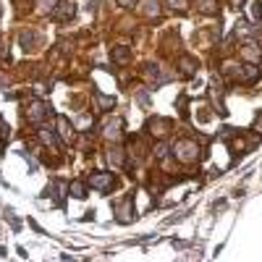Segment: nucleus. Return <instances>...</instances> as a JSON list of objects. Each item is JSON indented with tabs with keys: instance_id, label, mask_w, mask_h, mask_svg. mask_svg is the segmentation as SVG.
Returning <instances> with one entry per match:
<instances>
[{
	"instance_id": "1",
	"label": "nucleus",
	"mask_w": 262,
	"mask_h": 262,
	"mask_svg": "<svg viewBox=\"0 0 262 262\" xmlns=\"http://www.w3.org/2000/svg\"><path fill=\"white\" fill-rule=\"evenodd\" d=\"M87 186H92V189L107 194V192L116 189V176H113V173H105V171H95V173H89Z\"/></svg>"
},
{
	"instance_id": "2",
	"label": "nucleus",
	"mask_w": 262,
	"mask_h": 262,
	"mask_svg": "<svg viewBox=\"0 0 262 262\" xmlns=\"http://www.w3.org/2000/svg\"><path fill=\"white\" fill-rule=\"evenodd\" d=\"M173 155H176V160H181V163H194V160H199V144H197L194 139H181V142L173 147Z\"/></svg>"
},
{
	"instance_id": "3",
	"label": "nucleus",
	"mask_w": 262,
	"mask_h": 262,
	"mask_svg": "<svg viewBox=\"0 0 262 262\" xmlns=\"http://www.w3.org/2000/svg\"><path fill=\"white\" fill-rule=\"evenodd\" d=\"M73 13H76L73 0H58V6L50 11V19L53 21H68V19H73Z\"/></svg>"
},
{
	"instance_id": "4",
	"label": "nucleus",
	"mask_w": 262,
	"mask_h": 262,
	"mask_svg": "<svg viewBox=\"0 0 262 262\" xmlns=\"http://www.w3.org/2000/svg\"><path fill=\"white\" fill-rule=\"evenodd\" d=\"M48 113H50V107L45 102H32V105H29V110H26V121L34 123V126H40V123L48 118Z\"/></svg>"
},
{
	"instance_id": "5",
	"label": "nucleus",
	"mask_w": 262,
	"mask_h": 262,
	"mask_svg": "<svg viewBox=\"0 0 262 262\" xmlns=\"http://www.w3.org/2000/svg\"><path fill=\"white\" fill-rule=\"evenodd\" d=\"M134 218H136V215H134V202H131V197H129V199H123V202L116 207V220L123 223V226H129Z\"/></svg>"
},
{
	"instance_id": "6",
	"label": "nucleus",
	"mask_w": 262,
	"mask_h": 262,
	"mask_svg": "<svg viewBox=\"0 0 262 262\" xmlns=\"http://www.w3.org/2000/svg\"><path fill=\"white\" fill-rule=\"evenodd\" d=\"M257 79H259V66L257 63H244L239 68V82L249 84V82H257Z\"/></svg>"
},
{
	"instance_id": "7",
	"label": "nucleus",
	"mask_w": 262,
	"mask_h": 262,
	"mask_svg": "<svg viewBox=\"0 0 262 262\" xmlns=\"http://www.w3.org/2000/svg\"><path fill=\"white\" fill-rule=\"evenodd\" d=\"M139 13H144L147 19H160V3H158V0H142Z\"/></svg>"
},
{
	"instance_id": "8",
	"label": "nucleus",
	"mask_w": 262,
	"mask_h": 262,
	"mask_svg": "<svg viewBox=\"0 0 262 262\" xmlns=\"http://www.w3.org/2000/svg\"><path fill=\"white\" fill-rule=\"evenodd\" d=\"M194 8H197L199 13H205V16H215V13L220 11L218 0H194Z\"/></svg>"
},
{
	"instance_id": "9",
	"label": "nucleus",
	"mask_w": 262,
	"mask_h": 262,
	"mask_svg": "<svg viewBox=\"0 0 262 262\" xmlns=\"http://www.w3.org/2000/svg\"><path fill=\"white\" fill-rule=\"evenodd\" d=\"M197 68H199V66H197V60H194L192 55H181V58H178V71H181L183 76H194Z\"/></svg>"
},
{
	"instance_id": "10",
	"label": "nucleus",
	"mask_w": 262,
	"mask_h": 262,
	"mask_svg": "<svg viewBox=\"0 0 262 262\" xmlns=\"http://www.w3.org/2000/svg\"><path fill=\"white\" fill-rule=\"evenodd\" d=\"M102 134L107 136V139H118V136H121V118H110V121H105Z\"/></svg>"
},
{
	"instance_id": "11",
	"label": "nucleus",
	"mask_w": 262,
	"mask_h": 262,
	"mask_svg": "<svg viewBox=\"0 0 262 262\" xmlns=\"http://www.w3.org/2000/svg\"><path fill=\"white\" fill-rule=\"evenodd\" d=\"M58 131H60V139L63 142H73V123L66 118H58Z\"/></svg>"
},
{
	"instance_id": "12",
	"label": "nucleus",
	"mask_w": 262,
	"mask_h": 262,
	"mask_svg": "<svg viewBox=\"0 0 262 262\" xmlns=\"http://www.w3.org/2000/svg\"><path fill=\"white\" fill-rule=\"evenodd\" d=\"M107 163L113 168H121L123 165V149L121 147H107Z\"/></svg>"
},
{
	"instance_id": "13",
	"label": "nucleus",
	"mask_w": 262,
	"mask_h": 262,
	"mask_svg": "<svg viewBox=\"0 0 262 262\" xmlns=\"http://www.w3.org/2000/svg\"><path fill=\"white\" fill-rule=\"evenodd\" d=\"M241 58H246V60H252V63H259V58H262V53L254 48V45H241Z\"/></svg>"
},
{
	"instance_id": "14",
	"label": "nucleus",
	"mask_w": 262,
	"mask_h": 262,
	"mask_svg": "<svg viewBox=\"0 0 262 262\" xmlns=\"http://www.w3.org/2000/svg\"><path fill=\"white\" fill-rule=\"evenodd\" d=\"M68 194H71V197H76V199H84V197H87L84 181H71V186H68Z\"/></svg>"
},
{
	"instance_id": "15",
	"label": "nucleus",
	"mask_w": 262,
	"mask_h": 262,
	"mask_svg": "<svg viewBox=\"0 0 262 262\" xmlns=\"http://www.w3.org/2000/svg\"><path fill=\"white\" fill-rule=\"evenodd\" d=\"M165 6L176 11V13H186L189 11V0H165Z\"/></svg>"
},
{
	"instance_id": "16",
	"label": "nucleus",
	"mask_w": 262,
	"mask_h": 262,
	"mask_svg": "<svg viewBox=\"0 0 262 262\" xmlns=\"http://www.w3.org/2000/svg\"><path fill=\"white\" fill-rule=\"evenodd\" d=\"M95 100H97V107H100V110H110V107L116 105L113 97H105V95H100V92H95Z\"/></svg>"
},
{
	"instance_id": "17",
	"label": "nucleus",
	"mask_w": 262,
	"mask_h": 262,
	"mask_svg": "<svg viewBox=\"0 0 262 262\" xmlns=\"http://www.w3.org/2000/svg\"><path fill=\"white\" fill-rule=\"evenodd\" d=\"M171 152H173V147H171V144H165V142H160V144L155 147V158H158V160H165L168 155H171Z\"/></svg>"
},
{
	"instance_id": "18",
	"label": "nucleus",
	"mask_w": 262,
	"mask_h": 262,
	"mask_svg": "<svg viewBox=\"0 0 262 262\" xmlns=\"http://www.w3.org/2000/svg\"><path fill=\"white\" fill-rule=\"evenodd\" d=\"M113 58L118 60V63H123V60L131 58V50H129V48H116V50H113Z\"/></svg>"
},
{
	"instance_id": "19",
	"label": "nucleus",
	"mask_w": 262,
	"mask_h": 262,
	"mask_svg": "<svg viewBox=\"0 0 262 262\" xmlns=\"http://www.w3.org/2000/svg\"><path fill=\"white\" fill-rule=\"evenodd\" d=\"M40 136H42V142H58V139H55V134H53V131H42Z\"/></svg>"
},
{
	"instance_id": "20",
	"label": "nucleus",
	"mask_w": 262,
	"mask_h": 262,
	"mask_svg": "<svg viewBox=\"0 0 262 262\" xmlns=\"http://www.w3.org/2000/svg\"><path fill=\"white\" fill-rule=\"evenodd\" d=\"M254 131L262 134V113H259V118H257V123H254Z\"/></svg>"
},
{
	"instance_id": "21",
	"label": "nucleus",
	"mask_w": 262,
	"mask_h": 262,
	"mask_svg": "<svg viewBox=\"0 0 262 262\" xmlns=\"http://www.w3.org/2000/svg\"><path fill=\"white\" fill-rule=\"evenodd\" d=\"M231 3H234V6H244V0H231Z\"/></svg>"
},
{
	"instance_id": "22",
	"label": "nucleus",
	"mask_w": 262,
	"mask_h": 262,
	"mask_svg": "<svg viewBox=\"0 0 262 262\" xmlns=\"http://www.w3.org/2000/svg\"><path fill=\"white\" fill-rule=\"evenodd\" d=\"M118 3H121V6H129V3H131V0H118Z\"/></svg>"
},
{
	"instance_id": "23",
	"label": "nucleus",
	"mask_w": 262,
	"mask_h": 262,
	"mask_svg": "<svg viewBox=\"0 0 262 262\" xmlns=\"http://www.w3.org/2000/svg\"><path fill=\"white\" fill-rule=\"evenodd\" d=\"M0 155H3V139H0Z\"/></svg>"
}]
</instances>
